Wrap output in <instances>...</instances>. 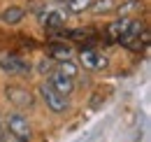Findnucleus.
<instances>
[{"mask_svg":"<svg viewBox=\"0 0 151 142\" xmlns=\"http://www.w3.org/2000/svg\"><path fill=\"white\" fill-rule=\"evenodd\" d=\"M56 70L63 72V75H68V77H72L75 79L77 75H79V68H77V63L72 58H65V61H56Z\"/></svg>","mask_w":151,"mask_h":142,"instance_id":"obj_13","label":"nucleus"},{"mask_svg":"<svg viewBox=\"0 0 151 142\" xmlns=\"http://www.w3.org/2000/svg\"><path fill=\"white\" fill-rule=\"evenodd\" d=\"M0 70L5 72V75H12V77H26V75H30L33 65L26 58L9 54V56H2L0 58Z\"/></svg>","mask_w":151,"mask_h":142,"instance_id":"obj_3","label":"nucleus"},{"mask_svg":"<svg viewBox=\"0 0 151 142\" xmlns=\"http://www.w3.org/2000/svg\"><path fill=\"white\" fill-rule=\"evenodd\" d=\"M88 9L93 12L95 17H105V14H112L114 9H116V0H93Z\"/></svg>","mask_w":151,"mask_h":142,"instance_id":"obj_10","label":"nucleus"},{"mask_svg":"<svg viewBox=\"0 0 151 142\" xmlns=\"http://www.w3.org/2000/svg\"><path fill=\"white\" fill-rule=\"evenodd\" d=\"M142 9V0H126L123 5H116L114 12H119V17H130V14H137Z\"/></svg>","mask_w":151,"mask_h":142,"instance_id":"obj_12","label":"nucleus"},{"mask_svg":"<svg viewBox=\"0 0 151 142\" xmlns=\"http://www.w3.org/2000/svg\"><path fill=\"white\" fill-rule=\"evenodd\" d=\"M44 9H47V2H44V0H28V12L40 14V12H44Z\"/></svg>","mask_w":151,"mask_h":142,"instance_id":"obj_16","label":"nucleus"},{"mask_svg":"<svg viewBox=\"0 0 151 142\" xmlns=\"http://www.w3.org/2000/svg\"><path fill=\"white\" fill-rule=\"evenodd\" d=\"M37 21L44 26V30L47 33H54V30H63V26H65V12H60V9H54V12H40L37 14Z\"/></svg>","mask_w":151,"mask_h":142,"instance_id":"obj_6","label":"nucleus"},{"mask_svg":"<svg viewBox=\"0 0 151 142\" xmlns=\"http://www.w3.org/2000/svg\"><path fill=\"white\" fill-rule=\"evenodd\" d=\"M54 70H56V61H54V58H49V56H44V58L37 63V72L42 75V77H49Z\"/></svg>","mask_w":151,"mask_h":142,"instance_id":"obj_14","label":"nucleus"},{"mask_svg":"<svg viewBox=\"0 0 151 142\" xmlns=\"http://www.w3.org/2000/svg\"><path fill=\"white\" fill-rule=\"evenodd\" d=\"M5 124H7V133H12L14 138H19V140H23V142L30 140L33 128L28 124V117H23L21 112H9L7 119H5Z\"/></svg>","mask_w":151,"mask_h":142,"instance_id":"obj_2","label":"nucleus"},{"mask_svg":"<svg viewBox=\"0 0 151 142\" xmlns=\"http://www.w3.org/2000/svg\"><path fill=\"white\" fill-rule=\"evenodd\" d=\"M47 82H49V84L60 93V96H65V98L75 91V79H72V77H68V75H63V72H58V70L51 72V75L47 77Z\"/></svg>","mask_w":151,"mask_h":142,"instance_id":"obj_8","label":"nucleus"},{"mask_svg":"<svg viewBox=\"0 0 151 142\" xmlns=\"http://www.w3.org/2000/svg\"><path fill=\"white\" fill-rule=\"evenodd\" d=\"M37 93H40V98L47 103V107L51 109V112H56V114H63L65 109H68V98L65 96H60L49 82H42L40 84V89H37Z\"/></svg>","mask_w":151,"mask_h":142,"instance_id":"obj_1","label":"nucleus"},{"mask_svg":"<svg viewBox=\"0 0 151 142\" xmlns=\"http://www.w3.org/2000/svg\"><path fill=\"white\" fill-rule=\"evenodd\" d=\"M49 58L54 61H65V58H72V47L60 42V44H51L49 47Z\"/></svg>","mask_w":151,"mask_h":142,"instance_id":"obj_11","label":"nucleus"},{"mask_svg":"<svg viewBox=\"0 0 151 142\" xmlns=\"http://www.w3.org/2000/svg\"><path fill=\"white\" fill-rule=\"evenodd\" d=\"M91 2H93V0H68L65 5H68V9H70L72 14H81V12H86V9L91 7Z\"/></svg>","mask_w":151,"mask_h":142,"instance_id":"obj_15","label":"nucleus"},{"mask_svg":"<svg viewBox=\"0 0 151 142\" xmlns=\"http://www.w3.org/2000/svg\"><path fill=\"white\" fill-rule=\"evenodd\" d=\"M128 23H130V17H119L116 21L112 23H107V28H105V37H102V42L105 44H116L121 35L126 33V28H128Z\"/></svg>","mask_w":151,"mask_h":142,"instance_id":"obj_7","label":"nucleus"},{"mask_svg":"<svg viewBox=\"0 0 151 142\" xmlns=\"http://www.w3.org/2000/svg\"><path fill=\"white\" fill-rule=\"evenodd\" d=\"M0 142H23V140H19V138H14L12 133H7V135H2V138H0Z\"/></svg>","mask_w":151,"mask_h":142,"instance_id":"obj_17","label":"nucleus"},{"mask_svg":"<svg viewBox=\"0 0 151 142\" xmlns=\"http://www.w3.org/2000/svg\"><path fill=\"white\" fill-rule=\"evenodd\" d=\"M23 17H26V9H23V7H7V9L0 14V21L14 26V23H21Z\"/></svg>","mask_w":151,"mask_h":142,"instance_id":"obj_9","label":"nucleus"},{"mask_svg":"<svg viewBox=\"0 0 151 142\" xmlns=\"http://www.w3.org/2000/svg\"><path fill=\"white\" fill-rule=\"evenodd\" d=\"M0 138H2V121H0Z\"/></svg>","mask_w":151,"mask_h":142,"instance_id":"obj_18","label":"nucleus"},{"mask_svg":"<svg viewBox=\"0 0 151 142\" xmlns=\"http://www.w3.org/2000/svg\"><path fill=\"white\" fill-rule=\"evenodd\" d=\"M56 2H68V0H56Z\"/></svg>","mask_w":151,"mask_h":142,"instance_id":"obj_19","label":"nucleus"},{"mask_svg":"<svg viewBox=\"0 0 151 142\" xmlns=\"http://www.w3.org/2000/svg\"><path fill=\"white\" fill-rule=\"evenodd\" d=\"M79 63L86 68V70H105L109 65V58L98 54L95 49H81L79 54Z\"/></svg>","mask_w":151,"mask_h":142,"instance_id":"obj_5","label":"nucleus"},{"mask_svg":"<svg viewBox=\"0 0 151 142\" xmlns=\"http://www.w3.org/2000/svg\"><path fill=\"white\" fill-rule=\"evenodd\" d=\"M5 98L17 107V109H30L35 105V96L23 86H7L5 89Z\"/></svg>","mask_w":151,"mask_h":142,"instance_id":"obj_4","label":"nucleus"}]
</instances>
